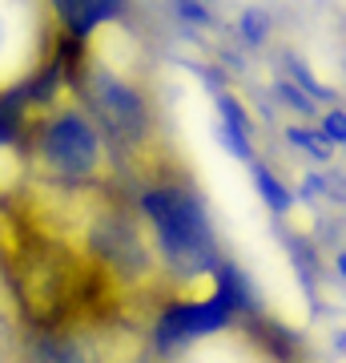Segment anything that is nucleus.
Segmentation results:
<instances>
[{
  "mask_svg": "<svg viewBox=\"0 0 346 363\" xmlns=\"http://www.w3.org/2000/svg\"><path fill=\"white\" fill-rule=\"evenodd\" d=\"M286 247H290V262H294L302 286H318V279H322L318 238H310V234H290V238H286Z\"/></svg>",
  "mask_w": 346,
  "mask_h": 363,
  "instance_id": "nucleus-11",
  "label": "nucleus"
},
{
  "mask_svg": "<svg viewBox=\"0 0 346 363\" xmlns=\"http://www.w3.org/2000/svg\"><path fill=\"white\" fill-rule=\"evenodd\" d=\"M214 109H218V117L226 121V125H233V130H242L246 138H254V113L242 105V97L238 93H230V89H221V93H214Z\"/></svg>",
  "mask_w": 346,
  "mask_h": 363,
  "instance_id": "nucleus-13",
  "label": "nucleus"
},
{
  "mask_svg": "<svg viewBox=\"0 0 346 363\" xmlns=\"http://www.w3.org/2000/svg\"><path fill=\"white\" fill-rule=\"evenodd\" d=\"M342 73H346V57H342Z\"/></svg>",
  "mask_w": 346,
  "mask_h": 363,
  "instance_id": "nucleus-22",
  "label": "nucleus"
},
{
  "mask_svg": "<svg viewBox=\"0 0 346 363\" xmlns=\"http://www.w3.org/2000/svg\"><path fill=\"white\" fill-rule=\"evenodd\" d=\"M233 33L242 40V49H266L270 37H274V13L262 4H246L233 21Z\"/></svg>",
  "mask_w": 346,
  "mask_h": 363,
  "instance_id": "nucleus-10",
  "label": "nucleus"
},
{
  "mask_svg": "<svg viewBox=\"0 0 346 363\" xmlns=\"http://www.w3.org/2000/svg\"><path fill=\"white\" fill-rule=\"evenodd\" d=\"M149 230H154V250L178 279H209L218 267L221 250L214 238L209 210L197 198V190L181 182H154L137 198Z\"/></svg>",
  "mask_w": 346,
  "mask_h": 363,
  "instance_id": "nucleus-1",
  "label": "nucleus"
},
{
  "mask_svg": "<svg viewBox=\"0 0 346 363\" xmlns=\"http://www.w3.org/2000/svg\"><path fill=\"white\" fill-rule=\"evenodd\" d=\"M246 169H250V186H254V194L262 198V206H266L274 218H290V214H294V206H298L294 186H286V178H278V174H274L262 157H254Z\"/></svg>",
  "mask_w": 346,
  "mask_h": 363,
  "instance_id": "nucleus-7",
  "label": "nucleus"
},
{
  "mask_svg": "<svg viewBox=\"0 0 346 363\" xmlns=\"http://www.w3.org/2000/svg\"><path fill=\"white\" fill-rule=\"evenodd\" d=\"M294 198L306 202V206L326 202V174H322V169H306V174L298 178V186H294Z\"/></svg>",
  "mask_w": 346,
  "mask_h": 363,
  "instance_id": "nucleus-17",
  "label": "nucleus"
},
{
  "mask_svg": "<svg viewBox=\"0 0 346 363\" xmlns=\"http://www.w3.org/2000/svg\"><path fill=\"white\" fill-rule=\"evenodd\" d=\"M282 77H290L298 89L310 93L318 105H338V89H334V85H326V81H322L318 73H314V69H310L298 52H290V49L282 52Z\"/></svg>",
  "mask_w": 346,
  "mask_h": 363,
  "instance_id": "nucleus-9",
  "label": "nucleus"
},
{
  "mask_svg": "<svg viewBox=\"0 0 346 363\" xmlns=\"http://www.w3.org/2000/svg\"><path fill=\"white\" fill-rule=\"evenodd\" d=\"M40 154L64 178H89L101 166V130L77 109H64L40 133Z\"/></svg>",
  "mask_w": 346,
  "mask_h": 363,
  "instance_id": "nucleus-4",
  "label": "nucleus"
},
{
  "mask_svg": "<svg viewBox=\"0 0 346 363\" xmlns=\"http://www.w3.org/2000/svg\"><path fill=\"white\" fill-rule=\"evenodd\" d=\"M314 125H318V133L334 145V150H346V109L342 105H326Z\"/></svg>",
  "mask_w": 346,
  "mask_h": 363,
  "instance_id": "nucleus-16",
  "label": "nucleus"
},
{
  "mask_svg": "<svg viewBox=\"0 0 346 363\" xmlns=\"http://www.w3.org/2000/svg\"><path fill=\"white\" fill-rule=\"evenodd\" d=\"M166 4L185 28H218V16L205 0H166Z\"/></svg>",
  "mask_w": 346,
  "mask_h": 363,
  "instance_id": "nucleus-14",
  "label": "nucleus"
},
{
  "mask_svg": "<svg viewBox=\"0 0 346 363\" xmlns=\"http://www.w3.org/2000/svg\"><path fill=\"white\" fill-rule=\"evenodd\" d=\"M238 319H233L226 307H221L214 295L205 298H173L157 311V323H154V351L161 359H178L185 347L202 343V339H214V335H226L233 331Z\"/></svg>",
  "mask_w": 346,
  "mask_h": 363,
  "instance_id": "nucleus-3",
  "label": "nucleus"
},
{
  "mask_svg": "<svg viewBox=\"0 0 346 363\" xmlns=\"http://www.w3.org/2000/svg\"><path fill=\"white\" fill-rule=\"evenodd\" d=\"M334 351H338V355H346V327L334 335Z\"/></svg>",
  "mask_w": 346,
  "mask_h": 363,
  "instance_id": "nucleus-20",
  "label": "nucleus"
},
{
  "mask_svg": "<svg viewBox=\"0 0 346 363\" xmlns=\"http://www.w3.org/2000/svg\"><path fill=\"white\" fill-rule=\"evenodd\" d=\"M282 138H286V145H290V150L306 154L314 166H334V145L318 133V125H314V121H286Z\"/></svg>",
  "mask_w": 346,
  "mask_h": 363,
  "instance_id": "nucleus-8",
  "label": "nucleus"
},
{
  "mask_svg": "<svg viewBox=\"0 0 346 363\" xmlns=\"http://www.w3.org/2000/svg\"><path fill=\"white\" fill-rule=\"evenodd\" d=\"M4 45H8V25H4V16H0V57H4Z\"/></svg>",
  "mask_w": 346,
  "mask_h": 363,
  "instance_id": "nucleus-21",
  "label": "nucleus"
},
{
  "mask_svg": "<svg viewBox=\"0 0 346 363\" xmlns=\"http://www.w3.org/2000/svg\"><path fill=\"white\" fill-rule=\"evenodd\" d=\"M209 295L218 298V303L233 315V319H250V315L262 311V303H258L254 283H250L242 267H238V262H230L226 255H221L218 267L209 271Z\"/></svg>",
  "mask_w": 346,
  "mask_h": 363,
  "instance_id": "nucleus-6",
  "label": "nucleus"
},
{
  "mask_svg": "<svg viewBox=\"0 0 346 363\" xmlns=\"http://www.w3.org/2000/svg\"><path fill=\"white\" fill-rule=\"evenodd\" d=\"M274 101L282 105L286 113H294L298 121H318V101L310 97V93H302L290 77H278L274 81Z\"/></svg>",
  "mask_w": 346,
  "mask_h": 363,
  "instance_id": "nucleus-12",
  "label": "nucleus"
},
{
  "mask_svg": "<svg viewBox=\"0 0 346 363\" xmlns=\"http://www.w3.org/2000/svg\"><path fill=\"white\" fill-rule=\"evenodd\" d=\"M334 274H338V279H342V283H346V247H338V250H334Z\"/></svg>",
  "mask_w": 346,
  "mask_h": 363,
  "instance_id": "nucleus-19",
  "label": "nucleus"
},
{
  "mask_svg": "<svg viewBox=\"0 0 346 363\" xmlns=\"http://www.w3.org/2000/svg\"><path fill=\"white\" fill-rule=\"evenodd\" d=\"M214 142H218V145H221V150H226L230 157L246 162V166L254 162V138H246L242 130H233V125H226L221 117H218V125H214Z\"/></svg>",
  "mask_w": 346,
  "mask_h": 363,
  "instance_id": "nucleus-15",
  "label": "nucleus"
},
{
  "mask_svg": "<svg viewBox=\"0 0 346 363\" xmlns=\"http://www.w3.org/2000/svg\"><path fill=\"white\" fill-rule=\"evenodd\" d=\"M89 105L97 113V125L109 130L113 142H129V145H142L149 133H154V109L145 101V93L125 81L121 73L105 65L89 69Z\"/></svg>",
  "mask_w": 346,
  "mask_h": 363,
  "instance_id": "nucleus-2",
  "label": "nucleus"
},
{
  "mask_svg": "<svg viewBox=\"0 0 346 363\" xmlns=\"http://www.w3.org/2000/svg\"><path fill=\"white\" fill-rule=\"evenodd\" d=\"M238 327L254 343L258 355H266L270 363H302V339L286 323H278V319H270V315L258 311L250 319H238Z\"/></svg>",
  "mask_w": 346,
  "mask_h": 363,
  "instance_id": "nucleus-5",
  "label": "nucleus"
},
{
  "mask_svg": "<svg viewBox=\"0 0 346 363\" xmlns=\"http://www.w3.org/2000/svg\"><path fill=\"white\" fill-rule=\"evenodd\" d=\"M326 202L334 206H346V169H326Z\"/></svg>",
  "mask_w": 346,
  "mask_h": 363,
  "instance_id": "nucleus-18",
  "label": "nucleus"
}]
</instances>
